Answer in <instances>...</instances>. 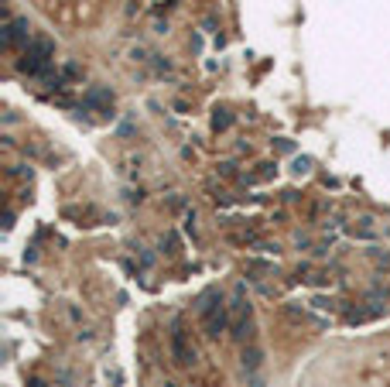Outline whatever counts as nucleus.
<instances>
[{
	"label": "nucleus",
	"mask_w": 390,
	"mask_h": 387,
	"mask_svg": "<svg viewBox=\"0 0 390 387\" xmlns=\"http://www.w3.org/2000/svg\"><path fill=\"white\" fill-rule=\"evenodd\" d=\"M171 356L178 367H192L195 363V347H189L185 333H171Z\"/></svg>",
	"instance_id": "3"
},
{
	"label": "nucleus",
	"mask_w": 390,
	"mask_h": 387,
	"mask_svg": "<svg viewBox=\"0 0 390 387\" xmlns=\"http://www.w3.org/2000/svg\"><path fill=\"white\" fill-rule=\"evenodd\" d=\"M110 103H114V93L110 89H93L86 96V107H110Z\"/></svg>",
	"instance_id": "6"
},
{
	"label": "nucleus",
	"mask_w": 390,
	"mask_h": 387,
	"mask_svg": "<svg viewBox=\"0 0 390 387\" xmlns=\"http://www.w3.org/2000/svg\"><path fill=\"white\" fill-rule=\"evenodd\" d=\"M52 52H55V48H52V41H35L31 48H24V55H21L17 69H21V73H31V76H35V73H41V69L48 66Z\"/></svg>",
	"instance_id": "2"
},
{
	"label": "nucleus",
	"mask_w": 390,
	"mask_h": 387,
	"mask_svg": "<svg viewBox=\"0 0 390 387\" xmlns=\"http://www.w3.org/2000/svg\"><path fill=\"white\" fill-rule=\"evenodd\" d=\"M295 172L305 175V172H309V158H298V161H295Z\"/></svg>",
	"instance_id": "9"
},
{
	"label": "nucleus",
	"mask_w": 390,
	"mask_h": 387,
	"mask_svg": "<svg viewBox=\"0 0 390 387\" xmlns=\"http://www.w3.org/2000/svg\"><path fill=\"white\" fill-rule=\"evenodd\" d=\"M230 123H233V114L230 110H216L212 114V130H226Z\"/></svg>",
	"instance_id": "7"
},
{
	"label": "nucleus",
	"mask_w": 390,
	"mask_h": 387,
	"mask_svg": "<svg viewBox=\"0 0 390 387\" xmlns=\"http://www.w3.org/2000/svg\"><path fill=\"white\" fill-rule=\"evenodd\" d=\"M198 312H202L205 336H209V340H219V333H226V326H230V315H226V305L219 302V295H216V291H205Z\"/></svg>",
	"instance_id": "1"
},
{
	"label": "nucleus",
	"mask_w": 390,
	"mask_h": 387,
	"mask_svg": "<svg viewBox=\"0 0 390 387\" xmlns=\"http://www.w3.org/2000/svg\"><path fill=\"white\" fill-rule=\"evenodd\" d=\"M260 363H264V353L260 347H243V370H260Z\"/></svg>",
	"instance_id": "5"
},
{
	"label": "nucleus",
	"mask_w": 390,
	"mask_h": 387,
	"mask_svg": "<svg viewBox=\"0 0 390 387\" xmlns=\"http://www.w3.org/2000/svg\"><path fill=\"white\" fill-rule=\"evenodd\" d=\"M21 41H28V21L24 17H14L3 28V48H17Z\"/></svg>",
	"instance_id": "4"
},
{
	"label": "nucleus",
	"mask_w": 390,
	"mask_h": 387,
	"mask_svg": "<svg viewBox=\"0 0 390 387\" xmlns=\"http://www.w3.org/2000/svg\"><path fill=\"white\" fill-rule=\"evenodd\" d=\"M161 247H168V254H178V236H175V233H168V236L161 240Z\"/></svg>",
	"instance_id": "8"
}]
</instances>
